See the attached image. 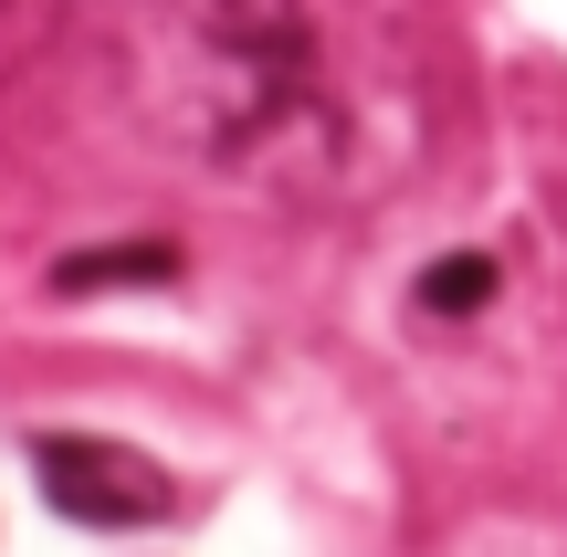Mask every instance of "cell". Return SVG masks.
Returning <instances> with one entry per match:
<instances>
[{"label":"cell","instance_id":"obj_4","mask_svg":"<svg viewBox=\"0 0 567 557\" xmlns=\"http://www.w3.org/2000/svg\"><path fill=\"white\" fill-rule=\"evenodd\" d=\"M494 295H505V264H494V252H442V264L421 274V306L431 316H484Z\"/></svg>","mask_w":567,"mask_h":557},{"label":"cell","instance_id":"obj_2","mask_svg":"<svg viewBox=\"0 0 567 557\" xmlns=\"http://www.w3.org/2000/svg\"><path fill=\"white\" fill-rule=\"evenodd\" d=\"M32 474H42V505L74 526H158L168 516V474L105 432H42Z\"/></svg>","mask_w":567,"mask_h":557},{"label":"cell","instance_id":"obj_1","mask_svg":"<svg viewBox=\"0 0 567 557\" xmlns=\"http://www.w3.org/2000/svg\"><path fill=\"white\" fill-rule=\"evenodd\" d=\"M147 105L210 168L264 189H358L368 74H347L316 0H116Z\"/></svg>","mask_w":567,"mask_h":557},{"label":"cell","instance_id":"obj_3","mask_svg":"<svg viewBox=\"0 0 567 557\" xmlns=\"http://www.w3.org/2000/svg\"><path fill=\"white\" fill-rule=\"evenodd\" d=\"M179 274V252L168 243H105V252H74V264H53L63 295H105V285H168Z\"/></svg>","mask_w":567,"mask_h":557}]
</instances>
